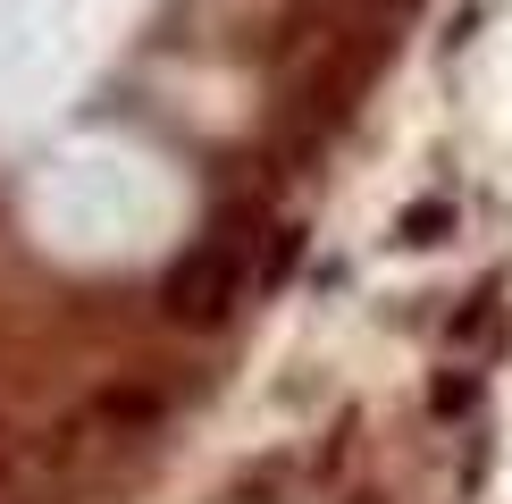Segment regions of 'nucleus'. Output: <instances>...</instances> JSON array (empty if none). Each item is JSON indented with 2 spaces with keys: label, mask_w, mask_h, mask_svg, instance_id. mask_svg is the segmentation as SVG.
Listing matches in <instances>:
<instances>
[{
  "label": "nucleus",
  "mask_w": 512,
  "mask_h": 504,
  "mask_svg": "<svg viewBox=\"0 0 512 504\" xmlns=\"http://www.w3.org/2000/svg\"><path fill=\"white\" fill-rule=\"evenodd\" d=\"M236 294H244V236H210L194 244L177 269H168V286H160V311L177 328H219L227 311H236Z\"/></svg>",
  "instance_id": "obj_1"
},
{
  "label": "nucleus",
  "mask_w": 512,
  "mask_h": 504,
  "mask_svg": "<svg viewBox=\"0 0 512 504\" xmlns=\"http://www.w3.org/2000/svg\"><path fill=\"white\" fill-rule=\"evenodd\" d=\"M361 504H370V496H361Z\"/></svg>",
  "instance_id": "obj_7"
},
{
  "label": "nucleus",
  "mask_w": 512,
  "mask_h": 504,
  "mask_svg": "<svg viewBox=\"0 0 512 504\" xmlns=\"http://www.w3.org/2000/svg\"><path fill=\"white\" fill-rule=\"evenodd\" d=\"M496 336H504V294H496V286H479L471 303L445 320V345H454V353H487Z\"/></svg>",
  "instance_id": "obj_2"
},
{
  "label": "nucleus",
  "mask_w": 512,
  "mask_h": 504,
  "mask_svg": "<svg viewBox=\"0 0 512 504\" xmlns=\"http://www.w3.org/2000/svg\"><path fill=\"white\" fill-rule=\"evenodd\" d=\"M395 236H403V244H445V236H454V202H445V194L412 202V210L395 219Z\"/></svg>",
  "instance_id": "obj_3"
},
{
  "label": "nucleus",
  "mask_w": 512,
  "mask_h": 504,
  "mask_svg": "<svg viewBox=\"0 0 512 504\" xmlns=\"http://www.w3.org/2000/svg\"><path fill=\"white\" fill-rule=\"evenodd\" d=\"M387 9H403V0H387Z\"/></svg>",
  "instance_id": "obj_6"
},
{
  "label": "nucleus",
  "mask_w": 512,
  "mask_h": 504,
  "mask_svg": "<svg viewBox=\"0 0 512 504\" xmlns=\"http://www.w3.org/2000/svg\"><path fill=\"white\" fill-rule=\"evenodd\" d=\"M286 479H294L286 462H252V471H244V479H236V488H227L219 504H286Z\"/></svg>",
  "instance_id": "obj_4"
},
{
  "label": "nucleus",
  "mask_w": 512,
  "mask_h": 504,
  "mask_svg": "<svg viewBox=\"0 0 512 504\" xmlns=\"http://www.w3.org/2000/svg\"><path fill=\"white\" fill-rule=\"evenodd\" d=\"M471 404H479V378H471V370H445L437 387H429V412H437V420H462Z\"/></svg>",
  "instance_id": "obj_5"
}]
</instances>
